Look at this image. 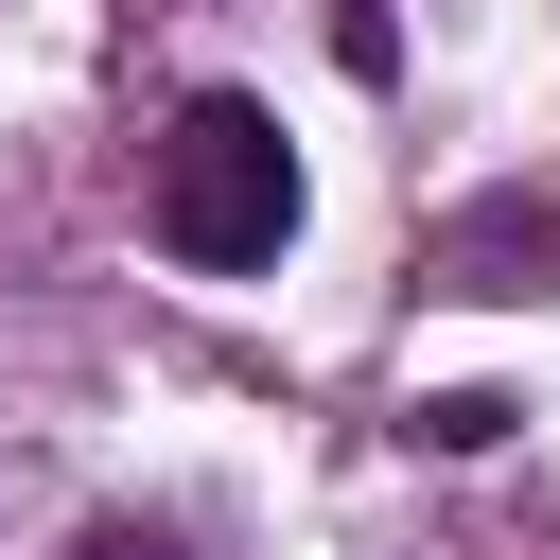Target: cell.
<instances>
[{
    "mask_svg": "<svg viewBox=\"0 0 560 560\" xmlns=\"http://www.w3.org/2000/svg\"><path fill=\"white\" fill-rule=\"evenodd\" d=\"M158 245L210 262V280L298 245V158H280V122H262L245 88H192V105H175V140H158Z\"/></svg>",
    "mask_w": 560,
    "mask_h": 560,
    "instance_id": "cell-1",
    "label": "cell"
},
{
    "mask_svg": "<svg viewBox=\"0 0 560 560\" xmlns=\"http://www.w3.org/2000/svg\"><path fill=\"white\" fill-rule=\"evenodd\" d=\"M420 298H560V192H472L420 245Z\"/></svg>",
    "mask_w": 560,
    "mask_h": 560,
    "instance_id": "cell-2",
    "label": "cell"
},
{
    "mask_svg": "<svg viewBox=\"0 0 560 560\" xmlns=\"http://www.w3.org/2000/svg\"><path fill=\"white\" fill-rule=\"evenodd\" d=\"M420 438H438V455H490V438H508V402H490V385H455V402H420Z\"/></svg>",
    "mask_w": 560,
    "mask_h": 560,
    "instance_id": "cell-3",
    "label": "cell"
},
{
    "mask_svg": "<svg viewBox=\"0 0 560 560\" xmlns=\"http://www.w3.org/2000/svg\"><path fill=\"white\" fill-rule=\"evenodd\" d=\"M70 560H175V542H158V525H88Z\"/></svg>",
    "mask_w": 560,
    "mask_h": 560,
    "instance_id": "cell-4",
    "label": "cell"
}]
</instances>
